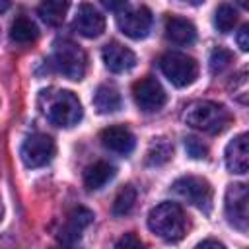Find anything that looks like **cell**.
<instances>
[{
  "label": "cell",
  "mask_w": 249,
  "mask_h": 249,
  "mask_svg": "<svg viewBox=\"0 0 249 249\" xmlns=\"http://www.w3.org/2000/svg\"><path fill=\"white\" fill-rule=\"evenodd\" d=\"M115 249H144V243L136 233H124L115 243Z\"/></svg>",
  "instance_id": "484cf974"
},
{
  "label": "cell",
  "mask_w": 249,
  "mask_h": 249,
  "mask_svg": "<svg viewBox=\"0 0 249 249\" xmlns=\"http://www.w3.org/2000/svg\"><path fill=\"white\" fill-rule=\"evenodd\" d=\"M66 10H68V2H62V0H47L39 6V16L41 19L47 23V25H58L64 21V16H66Z\"/></svg>",
  "instance_id": "44dd1931"
},
{
  "label": "cell",
  "mask_w": 249,
  "mask_h": 249,
  "mask_svg": "<svg viewBox=\"0 0 249 249\" xmlns=\"http://www.w3.org/2000/svg\"><path fill=\"white\" fill-rule=\"evenodd\" d=\"M237 23V10L231 4H220L214 14V25L220 33H228Z\"/></svg>",
  "instance_id": "7402d4cb"
},
{
  "label": "cell",
  "mask_w": 249,
  "mask_h": 249,
  "mask_svg": "<svg viewBox=\"0 0 249 249\" xmlns=\"http://www.w3.org/2000/svg\"><path fill=\"white\" fill-rule=\"evenodd\" d=\"M132 97H134V103L142 111H146V113L160 111L165 105V101H167L165 89L152 76H144L138 82H134V86H132Z\"/></svg>",
  "instance_id": "30bf717a"
},
{
  "label": "cell",
  "mask_w": 249,
  "mask_h": 249,
  "mask_svg": "<svg viewBox=\"0 0 249 249\" xmlns=\"http://www.w3.org/2000/svg\"><path fill=\"white\" fill-rule=\"evenodd\" d=\"M51 249H78L74 243H62V241H58L56 245H53Z\"/></svg>",
  "instance_id": "f1b7e54d"
},
{
  "label": "cell",
  "mask_w": 249,
  "mask_h": 249,
  "mask_svg": "<svg viewBox=\"0 0 249 249\" xmlns=\"http://www.w3.org/2000/svg\"><path fill=\"white\" fill-rule=\"evenodd\" d=\"M152 21H154L152 12L146 6L130 8L126 4V8L121 10L119 16H117L119 29L130 39H144L152 29Z\"/></svg>",
  "instance_id": "9c48e42d"
},
{
  "label": "cell",
  "mask_w": 249,
  "mask_h": 249,
  "mask_svg": "<svg viewBox=\"0 0 249 249\" xmlns=\"http://www.w3.org/2000/svg\"><path fill=\"white\" fill-rule=\"evenodd\" d=\"M226 165L231 173L243 175L249 169V152H247V134H237L226 146Z\"/></svg>",
  "instance_id": "9a60e30c"
},
{
  "label": "cell",
  "mask_w": 249,
  "mask_h": 249,
  "mask_svg": "<svg viewBox=\"0 0 249 249\" xmlns=\"http://www.w3.org/2000/svg\"><path fill=\"white\" fill-rule=\"evenodd\" d=\"M10 37L16 43H31L39 37V29L27 16H18L10 25Z\"/></svg>",
  "instance_id": "d6986e66"
},
{
  "label": "cell",
  "mask_w": 249,
  "mask_h": 249,
  "mask_svg": "<svg viewBox=\"0 0 249 249\" xmlns=\"http://www.w3.org/2000/svg\"><path fill=\"white\" fill-rule=\"evenodd\" d=\"M101 56H103L105 66H107L111 72H115V74L128 72V70L134 68V64H136V54H134L128 47H124V45H121V43H117V41L107 43V45L103 47V51H101Z\"/></svg>",
  "instance_id": "7c38bea8"
},
{
  "label": "cell",
  "mask_w": 249,
  "mask_h": 249,
  "mask_svg": "<svg viewBox=\"0 0 249 249\" xmlns=\"http://www.w3.org/2000/svg\"><path fill=\"white\" fill-rule=\"evenodd\" d=\"M99 140L107 150H111L115 154H123V156L130 154L134 150V144H136L134 134L126 126H121V124L103 128L99 132Z\"/></svg>",
  "instance_id": "4fadbf2b"
},
{
  "label": "cell",
  "mask_w": 249,
  "mask_h": 249,
  "mask_svg": "<svg viewBox=\"0 0 249 249\" xmlns=\"http://www.w3.org/2000/svg\"><path fill=\"white\" fill-rule=\"evenodd\" d=\"M165 37H167V41L185 47V45H193V43H195V39H196V29H195V25H193L189 19L171 16V18L165 21Z\"/></svg>",
  "instance_id": "2e32d148"
},
{
  "label": "cell",
  "mask_w": 249,
  "mask_h": 249,
  "mask_svg": "<svg viewBox=\"0 0 249 249\" xmlns=\"http://www.w3.org/2000/svg\"><path fill=\"white\" fill-rule=\"evenodd\" d=\"M173 144L167 138H154L146 152V165H163L171 160Z\"/></svg>",
  "instance_id": "ffe728a7"
},
{
  "label": "cell",
  "mask_w": 249,
  "mask_h": 249,
  "mask_svg": "<svg viewBox=\"0 0 249 249\" xmlns=\"http://www.w3.org/2000/svg\"><path fill=\"white\" fill-rule=\"evenodd\" d=\"M93 222V212L86 206H76L74 210H70L66 224L62 226V230L58 231V241L62 243H74L76 239H80L82 231Z\"/></svg>",
  "instance_id": "5bb4252c"
},
{
  "label": "cell",
  "mask_w": 249,
  "mask_h": 249,
  "mask_svg": "<svg viewBox=\"0 0 249 249\" xmlns=\"http://www.w3.org/2000/svg\"><path fill=\"white\" fill-rule=\"evenodd\" d=\"M187 218L177 202H161L148 214V228L163 241H179L187 231Z\"/></svg>",
  "instance_id": "3957f363"
},
{
  "label": "cell",
  "mask_w": 249,
  "mask_h": 249,
  "mask_svg": "<svg viewBox=\"0 0 249 249\" xmlns=\"http://www.w3.org/2000/svg\"><path fill=\"white\" fill-rule=\"evenodd\" d=\"M8 8H10L8 2H0V12H4V10H8Z\"/></svg>",
  "instance_id": "f546056e"
},
{
  "label": "cell",
  "mask_w": 249,
  "mask_h": 249,
  "mask_svg": "<svg viewBox=\"0 0 249 249\" xmlns=\"http://www.w3.org/2000/svg\"><path fill=\"white\" fill-rule=\"evenodd\" d=\"M237 45L241 51H247L249 49V25H243L237 33Z\"/></svg>",
  "instance_id": "4316f807"
},
{
  "label": "cell",
  "mask_w": 249,
  "mask_h": 249,
  "mask_svg": "<svg viewBox=\"0 0 249 249\" xmlns=\"http://www.w3.org/2000/svg\"><path fill=\"white\" fill-rule=\"evenodd\" d=\"M74 29L88 39H95L105 31V16L91 4H80L74 16Z\"/></svg>",
  "instance_id": "8fae6325"
},
{
  "label": "cell",
  "mask_w": 249,
  "mask_h": 249,
  "mask_svg": "<svg viewBox=\"0 0 249 249\" xmlns=\"http://www.w3.org/2000/svg\"><path fill=\"white\" fill-rule=\"evenodd\" d=\"M121 93L117 91V88L101 84L95 93H93V107L97 109V113L107 115V113H115L121 109Z\"/></svg>",
  "instance_id": "ac0fdd59"
},
{
  "label": "cell",
  "mask_w": 249,
  "mask_h": 249,
  "mask_svg": "<svg viewBox=\"0 0 249 249\" xmlns=\"http://www.w3.org/2000/svg\"><path fill=\"white\" fill-rule=\"evenodd\" d=\"M226 218L239 231H247L249 220V191L243 183H231L226 189Z\"/></svg>",
  "instance_id": "52a82bcc"
},
{
  "label": "cell",
  "mask_w": 249,
  "mask_h": 249,
  "mask_svg": "<svg viewBox=\"0 0 249 249\" xmlns=\"http://www.w3.org/2000/svg\"><path fill=\"white\" fill-rule=\"evenodd\" d=\"M39 105L43 115L56 126H74L82 119V103L68 89H45L41 91Z\"/></svg>",
  "instance_id": "6da1fadb"
},
{
  "label": "cell",
  "mask_w": 249,
  "mask_h": 249,
  "mask_svg": "<svg viewBox=\"0 0 249 249\" xmlns=\"http://www.w3.org/2000/svg\"><path fill=\"white\" fill-rule=\"evenodd\" d=\"M195 249H226V245L222 241H216V239H204Z\"/></svg>",
  "instance_id": "83f0119b"
},
{
  "label": "cell",
  "mask_w": 249,
  "mask_h": 249,
  "mask_svg": "<svg viewBox=\"0 0 249 249\" xmlns=\"http://www.w3.org/2000/svg\"><path fill=\"white\" fill-rule=\"evenodd\" d=\"M183 121L196 130L218 134L231 123V115L224 105L202 99V101H193L191 105L185 107Z\"/></svg>",
  "instance_id": "7a4b0ae2"
},
{
  "label": "cell",
  "mask_w": 249,
  "mask_h": 249,
  "mask_svg": "<svg viewBox=\"0 0 249 249\" xmlns=\"http://www.w3.org/2000/svg\"><path fill=\"white\" fill-rule=\"evenodd\" d=\"M53 66L68 80H82L86 74L88 58L80 45H76L70 39H60L54 43L53 49Z\"/></svg>",
  "instance_id": "277c9868"
},
{
  "label": "cell",
  "mask_w": 249,
  "mask_h": 249,
  "mask_svg": "<svg viewBox=\"0 0 249 249\" xmlns=\"http://www.w3.org/2000/svg\"><path fill=\"white\" fill-rule=\"evenodd\" d=\"M181 198H185L187 202H191L193 206H196L202 212H210L212 208V187L204 177H196V175H185L179 177L173 187H171Z\"/></svg>",
  "instance_id": "8992f818"
},
{
  "label": "cell",
  "mask_w": 249,
  "mask_h": 249,
  "mask_svg": "<svg viewBox=\"0 0 249 249\" xmlns=\"http://www.w3.org/2000/svg\"><path fill=\"white\" fill-rule=\"evenodd\" d=\"M231 62H233V54L224 47L214 49L212 54H210V70H212V74L224 72Z\"/></svg>",
  "instance_id": "cb8c5ba5"
},
{
  "label": "cell",
  "mask_w": 249,
  "mask_h": 249,
  "mask_svg": "<svg viewBox=\"0 0 249 249\" xmlns=\"http://www.w3.org/2000/svg\"><path fill=\"white\" fill-rule=\"evenodd\" d=\"M160 68L175 88H187L198 76L196 60L185 53H165L160 58Z\"/></svg>",
  "instance_id": "5b68a950"
},
{
  "label": "cell",
  "mask_w": 249,
  "mask_h": 249,
  "mask_svg": "<svg viewBox=\"0 0 249 249\" xmlns=\"http://www.w3.org/2000/svg\"><path fill=\"white\" fill-rule=\"evenodd\" d=\"M113 177H115V165H111L109 161L99 160V161H95V163L86 167V171H84V185L89 191H97L103 185H107Z\"/></svg>",
  "instance_id": "e0dca14e"
},
{
  "label": "cell",
  "mask_w": 249,
  "mask_h": 249,
  "mask_svg": "<svg viewBox=\"0 0 249 249\" xmlns=\"http://www.w3.org/2000/svg\"><path fill=\"white\" fill-rule=\"evenodd\" d=\"M134 202H136V189H134L132 185H124V187L117 193V196H115V200H113V214H115V216H124V214H128V212L132 210Z\"/></svg>",
  "instance_id": "603a6c76"
},
{
  "label": "cell",
  "mask_w": 249,
  "mask_h": 249,
  "mask_svg": "<svg viewBox=\"0 0 249 249\" xmlns=\"http://www.w3.org/2000/svg\"><path fill=\"white\" fill-rule=\"evenodd\" d=\"M2 216H4V206H2V202H0V222H2Z\"/></svg>",
  "instance_id": "4dcf8cb0"
},
{
  "label": "cell",
  "mask_w": 249,
  "mask_h": 249,
  "mask_svg": "<svg viewBox=\"0 0 249 249\" xmlns=\"http://www.w3.org/2000/svg\"><path fill=\"white\" fill-rule=\"evenodd\" d=\"M54 152H56L54 140L49 134H43V132H35L31 136H27L23 140L21 148H19L21 161L27 167H43V165H47L53 160Z\"/></svg>",
  "instance_id": "ba28073f"
},
{
  "label": "cell",
  "mask_w": 249,
  "mask_h": 249,
  "mask_svg": "<svg viewBox=\"0 0 249 249\" xmlns=\"http://www.w3.org/2000/svg\"><path fill=\"white\" fill-rule=\"evenodd\" d=\"M185 148H187V154L195 160H204L206 154H208V148L202 140H198L196 136H187L185 138Z\"/></svg>",
  "instance_id": "d4e9b609"
}]
</instances>
